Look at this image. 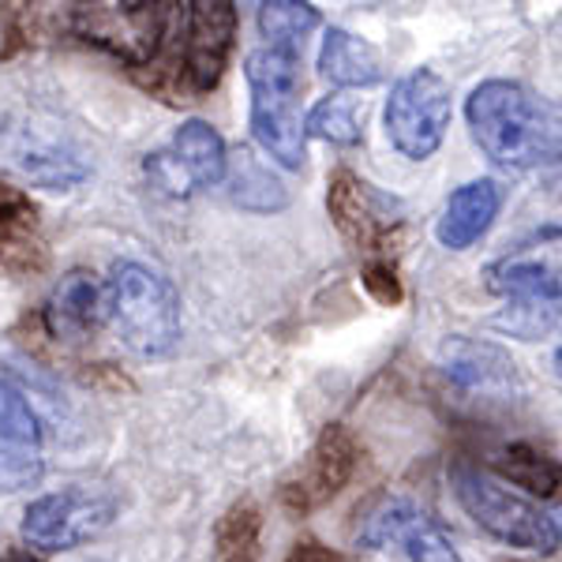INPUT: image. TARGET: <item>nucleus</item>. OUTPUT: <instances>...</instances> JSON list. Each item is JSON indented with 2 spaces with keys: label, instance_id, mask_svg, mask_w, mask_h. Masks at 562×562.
Listing matches in <instances>:
<instances>
[{
  "label": "nucleus",
  "instance_id": "obj_8",
  "mask_svg": "<svg viewBox=\"0 0 562 562\" xmlns=\"http://www.w3.org/2000/svg\"><path fill=\"white\" fill-rule=\"evenodd\" d=\"M116 521V498L98 487L71 484L65 492L34 498L23 510V540L38 551H71L98 540Z\"/></svg>",
  "mask_w": 562,
  "mask_h": 562
},
{
  "label": "nucleus",
  "instance_id": "obj_24",
  "mask_svg": "<svg viewBox=\"0 0 562 562\" xmlns=\"http://www.w3.org/2000/svg\"><path fill=\"white\" fill-rule=\"evenodd\" d=\"M0 442H15V447H42V420L31 409L20 386L0 379Z\"/></svg>",
  "mask_w": 562,
  "mask_h": 562
},
{
  "label": "nucleus",
  "instance_id": "obj_7",
  "mask_svg": "<svg viewBox=\"0 0 562 562\" xmlns=\"http://www.w3.org/2000/svg\"><path fill=\"white\" fill-rule=\"evenodd\" d=\"M386 139L413 161L431 158L450 128V83L431 68H416L390 87L383 109Z\"/></svg>",
  "mask_w": 562,
  "mask_h": 562
},
{
  "label": "nucleus",
  "instance_id": "obj_26",
  "mask_svg": "<svg viewBox=\"0 0 562 562\" xmlns=\"http://www.w3.org/2000/svg\"><path fill=\"white\" fill-rule=\"evenodd\" d=\"M34 233V206L20 188L0 180V251H12L26 244Z\"/></svg>",
  "mask_w": 562,
  "mask_h": 562
},
{
  "label": "nucleus",
  "instance_id": "obj_21",
  "mask_svg": "<svg viewBox=\"0 0 562 562\" xmlns=\"http://www.w3.org/2000/svg\"><path fill=\"white\" fill-rule=\"evenodd\" d=\"M256 23L267 45L285 53H301L304 42L312 38V31L323 23V15L312 0H262Z\"/></svg>",
  "mask_w": 562,
  "mask_h": 562
},
{
  "label": "nucleus",
  "instance_id": "obj_3",
  "mask_svg": "<svg viewBox=\"0 0 562 562\" xmlns=\"http://www.w3.org/2000/svg\"><path fill=\"white\" fill-rule=\"evenodd\" d=\"M251 90V135L278 166L301 169L307 158V132L301 121V53L262 45L244 60Z\"/></svg>",
  "mask_w": 562,
  "mask_h": 562
},
{
  "label": "nucleus",
  "instance_id": "obj_14",
  "mask_svg": "<svg viewBox=\"0 0 562 562\" xmlns=\"http://www.w3.org/2000/svg\"><path fill=\"white\" fill-rule=\"evenodd\" d=\"M498 206H503V192H498L495 180H469V184H461L458 192L447 199L439 222H435V237L450 251L473 248V244L492 229Z\"/></svg>",
  "mask_w": 562,
  "mask_h": 562
},
{
  "label": "nucleus",
  "instance_id": "obj_15",
  "mask_svg": "<svg viewBox=\"0 0 562 562\" xmlns=\"http://www.w3.org/2000/svg\"><path fill=\"white\" fill-rule=\"evenodd\" d=\"M105 319V289L87 270H68L45 304V323L57 338L83 341Z\"/></svg>",
  "mask_w": 562,
  "mask_h": 562
},
{
  "label": "nucleus",
  "instance_id": "obj_23",
  "mask_svg": "<svg viewBox=\"0 0 562 562\" xmlns=\"http://www.w3.org/2000/svg\"><path fill=\"white\" fill-rule=\"evenodd\" d=\"M304 132L312 139L334 143V147H357L364 139V109L349 94H326L312 113L304 116Z\"/></svg>",
  "mask_w": 562,
  "mask_h": 562
},
{
  "label": "nucleus",
  "instance_id": "obj_12",
  "mask_svg": "<svg viewBox=\"0 0 562 562\" xmlns=\"http://www.w3.org/2000/svg\"><path fill=\"white\" fill-rule=\"evenodd\" d=\"M237 4L233 0H188L184 71L199 94L222 83L237 45Z\"/></svg>",
  "mask_w": 562,
  "mask_h": 562
},
{
  "label": "nucleus",
  "instance_id": "obj_10",
  "mask_svg": "<svg viewBox=\"0 0 562 562\" xmlns=\"http://www.w3.org/2000/svg\"><path fill=\"white\" fill-rule=\"evenodd\" d=\"M357 461H360V447L346 424L323 428L315 447L307 450V458L281 480V487H278L281 506H285L289 514H301V518L319 510V506H326L349 484L352 473H357Z\"/></svg>",
  "mask_w": 562,
  "mask_h": 562
},
{
  "label": "nucleus",
  "instance_id": "obj_11",
  "mask_svg": "<svg viewBox=\"0 0 562 562\" xmlns=\"http://www.w3.org/2000/svg\"><path fill=\"white\" fill-rule=\"evenodd\" d=\"M484 278L506 301H562V229H540L514 256L492 262Z\"/></svg>",
  "mask_w": 562,
  "mask_h": 562
},
{
  "label": "nucleus",
  "instance_id": "obj_6",
  "mask_svg": "<svg viewBox=\"0 0 562 562\" xmlns=\"http://www.w3.org/2000/svg\"><path fill=\"white\" fill-rule=\"evenodd\" d=\"M0 166L45 192H71L90 177V158L76 139L38 116H20L0 128Z\"/></svg>",
  "mask_w": 562,
  "mask_h": 562
},
{
  "label": "nucleus",
  "instance_id": "obj_20",
  "mask_svg": "<svg viewBox=\"0 0 562 562\" xmlns=\"http://www.w3.org/2000/svg\"><path fill=\"white\" fill-rule=\"evenodd\" d=\"M225 180H229V199L240 206V211L270 214V211H281V206L289 203L281 180L270 173V166H262L251 150H240L237 158H229V166H225Z\"/></svg>",
  "mask_w": 562,
  "mask_h": 562
},
{
  "label": "nucleus",
  "instance_id": "obj_4",
  "mask_svg": "<svg viewBox=\"0 0 562 562\" xmlns=\"http://www.w3.org/2000/svg\"><path fill=\"white\" fill-rule=\"evenodd\" d=\"M450 484L461 503V510L473 518L487 537L510 543L518 551H540L551 555L559 548V529L555 518L540 510L537 503H529L525 495L503 487L495 476H487L484 469L469 465V461H454L450 465Z\"/></svg>",
  "mask_w": 562,
  "mask_h": 562
},
{
  "label": "nucleus",
  "instance_id": "obj_29",
  "mask_svg": "<svg viewBox=\"0 0 562 562\" xmlns=\"http://www.w3.org/2000/svg\"><path fill=\"white\" fill-rule=\"evenodd\" d=\"M0 562H38V559H31V555H8V559H0Z\"/></svg>",
  "mask_w": 562,
  "mask_h": 562
},
{
  "label": "nucleus",
  "instance_id": "obj_5",
  "mask_svg": "<svg viewBox=\"0 0 562 562\" xmlns=\"http://www.w3.org/2000/svg\"><path fill=\"white\" fill-rule=\"evenodd\" d=\"M68 23L87 45L124 60L150 65L166 42V0H68Z\"/></svg>",
  "mask_w": 562,
  "mask_h": 562
},
{
  "label": "nucleus",
  "instance_id": "obj_18",
  "mask_svg": "<svg viewBox=\"0 0 562 562\" xmlns=\"http://www.w3.org/2000/svg\"><path fill=\"white\" fill-rule=\"evenodd\" d=\"M169 154L184 166V173L192 177L195 188H214L225 180V166H229L225 139L214 124L199 121V116L177 124L173 143H169Z\"/></svg>",
  "mask_w": 562,
  "mask_h": 562
},
{
  "label": "nucleus",
  "instance_id": "obj_9",
  "mask_svg": "<svg viewBox=\"0 0 562 562\" xmlns=\"http://www.w3.org/2000/svg\"><path fill=\"white\" fill-rule=\"evenodd\" d=\"M357 537L364 548L394 551L405 562H461L447 529L405 495L375 498L360 518Z\"/></svg>",
  "mask_w": 562,
  "mask_h": 562
},
{
  "label": "nucleus",
  "instance_id": "obj_27",
  "mask_svg": "<svg viewBox=\"0 0 562 562\" xmlns=\"http://www.w3.org/2000/svg\"><path fill=\"white\" fill-rule=\"evenodd\" d=\"M147 177L154 188H161L169 195H188L195 188L192 177L184 173V166H180L173 154H154V158H147Z\"/></svg>",
  "mask_w": 562,
  "mask_h": 562
},
{
  "label": "nucleus",
  "instance_id": "obj_19",
  "mask_svg": "<svg viewBox=\"0 0 562 562\" xmlns=\"http://www.w3.org/2000/svg\"><path fill=\"white\" fill-rule=\"evenodd\" d=\"M492 469L510 484L525 487L529 495L559 498L562 495V461L548 458L543 450L529 447V442H510L492 458Z\"/></svg>",
  "mask_w": 562,
  "mask_h": 562
},
{
  "label": "nucleus",
  "instance_id": "obj_22",
  "mask_svg": "<svg viewBox=\"0 0 562 562\" xmlns=\"http://www.w3.org/2000/svg\"><path fill=\"white\" fill-rule=\"evenodd\" d=\"M217 562H262V514L251 498L233 503L214 525Z\"/></svg>",
  "mask_w": 562,
  "mask_h": 562
},
{
  "label": "nucleus",
  "instance_id": "obj_25",
  "mask_svg": "<svg viewBox=\"0 0 562 562\" xmlns=\"http://www.w3.org/2000/svg\"><path fill=\"white\" fill-rule=\"evenodd\" d=\"M45 476L42 458L31 447H15V442H0V495H20L38 487Z\"/></svg>",
  "mask_w": 562,
  "mask_h": 562
},
{
  "label": "nucleus",
  "instance_id": "obj_28",
  "mask_svg": "<svg viewBox=\"0 0 562 562\" xmlns=\"http://www.w3.org/2000/svg\"><path fill=\"white\" fill-rule=\"evenodd\" d=\"M285 562H346L334 548H326L319 540H301L293 551H289Z\"/></svg>",
  "mask_w": 562,
  "mask_h": 562
},
{
  "label": "nucleus",
  "instance_id": "obj_17",
  "mask_svg": "<svg viewBox=\"0 0 562 562\" xmlns=\"http://www.w3.org/2000/svg\"><path fill=\"white\" fill-rule=\"evenodd\" d=\"M319 76L326 83L341 87V90H364L383 83V57L368 38L330 26L323 34V49H319Z\"/></svg>",
  "mask_w": 562,
  "mask_h": 562
},
{
  "label": "nucleus",
  "instance_id": "obj_30",
  "mask_svg": "<svg viewBox=\"0 0 562 562\" xmlns=\"http://www.w3.org/2000/svg\"><path fill=\"white\" fill-rule=\"evenodd\" d=\"M555 529H559V540H562V510L555 514Z\"/></svg>",
  "mask_w": 562,
  "mask_h": 562
},
{
  "label": "nucleus",
  "instance_id": "obj_2",
  "mask_svg": "<svg viewBox=\"0 0 562 562\" xmlns=\"http://www.w3.org/2000/svg\"><path fill=\"white\" fill-rule=\"evenodd\" d=\"M105 319L143 360H161L180 346V293L161 270L124 259L109 270Z\"/></svg>",
  "mask_w": 562,
  "mask_h": 562
},
{
  "label": "nucleus",
  "instance_id": "obj_32",
  "mask_svg": "<svg viewBox=\"0 0 562 562\" xmlns=\"http://www.w3.org/2000/svg\"><path fill=\"white\" fill-rule=\"evenodd\" d=\"M83 562H105V559H83Z\"/></svg>",
  "mask_w": 562,
  "mask_h": 562
},
{
  "label": "nucleus",
  "instance_id": "obj_16",
  "mask_svg": "<svg viewBox=\"0 0 562 562\" xmlns=\"http://www.w3.org/2000/svg\"><path fill=\"white\" fill-rule=\"evenodd\" d=\"M442 371L465 390H480V394H506L518 386V371L514 360L492 341L473 338H447L439 349Z\"/></svg>",
  "mask_w": 562,
  "mask_h": 562
},
{
  "label": "nucleus",
  "instance_id": "obj_13",
  "mask_svg": "<svg viewBox=\"0 0 562 562\" xmlns=\"http://www.w3.org/2000/svg\"><path fill=\"white\" fill-rule=\"evenodd\" d=\"M326 203H330V214H334V222H338V229L346 233V237L357 244V248H364V251H379V248H383L390 225L397 222V217L390 214L397 206L394 199L379 195L375 188L364 184L360 177H352L349 169L334 173Z\"/></svg>",
  "mask_w": 562,
  "mask_h": 562
},
{
  "label": "nucleus",
  "instance_id": "obj_1",
  "mask_svg": "<svg viewBox=\"0 0 562 562\" xmlns=\"http://www.w3.org/2000/svg\"><path fill=\"white\" fill-rule=\"evenodd\" d=\"M476 147L503 169H540L562 161V102L514 79H487L465 102Z\"/></svg>",
  "mask_w": 562,
  "mask_h": 562
},
{
  "label": "nucleus",
  "instance_id": "obj_31",
  "mask_svg": "<svg viewBox=\"0 0 562 562\" xmlns=\"http://www.w3.org/2000/svg\"><path fill=\"white\" fill-rule=\"evenodd\" d=\"M555 364H559V371H562V349L555 352Z\"/></svg>",
  "mask_w": 562,
  "mask_h": 562
}]
</instances>
